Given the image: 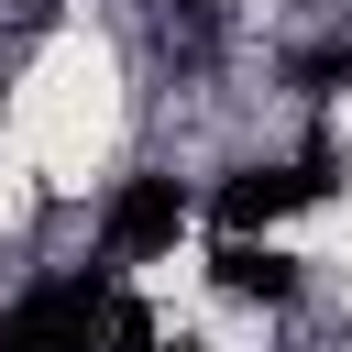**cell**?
<instances>
[{
	"label": "cell",
	"instance_id": "6da1fadb",
	"mask_svg": "<svg viewBox=\"0 0 352 352\" xmlns=\"http://www.w3.org/2000/svg\"><path fill=\"white\" fill-rule=\"evenodd\" d=\"M110 264H88V275H55V286H33V297H11L0 308V352H99V319H110Z\"/></svg>",
	"mask_w": 352,
	"mask_h": 352
},
{
	"label": "cell",
	"instance_id": "7a4b0ae2",
	"mask_svg": "<svg viewBox=\"0 0 352 352\" xmlns=\"http://www.w3.org/2000/svg\"><path fill=\"white\" fill-rule=\"evenodd\" d=\"M187 209H198V198H187L176 176H132V187L110 198V220H99V253H110V264H132V253H165V242L187 231Z\"/></svg>",
	"mask_w": 352,
	"mask_h": 352
},
{
	"label": "cell",
	"instance_id": "3957f363",
	"mask_svg": "<svg viewBox=\"0 0 352 352\" xmlns=\"http://www.w3.org/2000/svg\"><path fill=\"white\" fill-rule=\"evenodd\" d=\"M275 209H297V176H286V165H242V176H220V198H209V220H220V242H242V231H264Z\"/></svg>",
	"mask_w": 352,
	"mask_h": 352
},
{
	"label": "cell",
	"instance_id": "277c9868",
	"mask_svg": "<svg viewBox=\"0 0 352 352\" xmlns=\"http://www.w3.org/2000/svg\"><path fill=\"white\" fill-rule=\"evenodd\" d=\"M209 275H220V297H253V308H286V297H297V264H286V253H264L253 231H242V242H220V264H209Z\"/></svg>",
	"mask_w": 352,
	"mask_h": 352
},
{
	"label": "cell",
	"instance_id": "5b68a950",
	"mask_svg": "<svg viewBox=\"0 0 352 352\" xmlns=\"http://www.w3.org/2000/svg\"><path fill=\"white\" fill-rule=\"evenodd\" d=\"M99 352H154V308L110 297V319H99Z\"/></svg>",
	"mask_w": 352,
	"mask_h": 352
},
{
	"label": "cell",
	"instance_id": "8992f818",
	"mask_svg": "<svg viewBox=\"0 0 352 352\" xmlns=\"http://www.w3.org/2000/svg\"><path fill=\"white\" fill-rule=\"evenodd\" d=\"M286 176H297V209H308V198H330V187H341V154H330V143H308Z\"/></svg>",
	"mask_w": 352,
	"mask_h": 352
},
{
	"label": "cell",
	"instance_id": "52a82bcc",
	"mask_svg": "<svg viewBox=\"0 0 352 352\" xmlns=\"http://www.w3.org/2000/svg\"><path fill=\"white\" fill-rule=\"evenodd\" d=\"M297 77H308V88H341V77H352V44H319V55L297 66Z\"/></svg>",
	"mask_w": 352,
	"mask_h": 352
}]
</instances>
